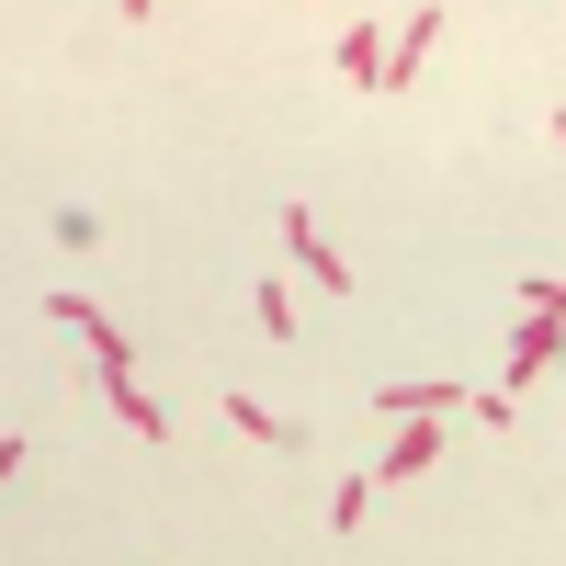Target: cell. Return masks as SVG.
I'll return each instance as SVG.
<instances>
[{"instance_id":"9c48e42d","label":"cell","mask_w":566,"mask_h":566,"mask_svg":"<svg viewBox=\"0 0 566 566\" xmlns=\"http://www.w3.org/2000/svg\"><path fill=\"white\" fill-rule=\"evenodd\" d=\"M363 522H374V476H352L340 499H328V533H363Z\"/></svg>"},{"instance_id":"30bf717a","label":"cell","mask_w":566,"mask_h":566,"mask_svg":"<svg viewBox=\"0 0 566 566\" xmlns=\"http://www.w3.org/2000/svg\"><path fill=\"white\" fill-rule=\"evenodd\" d=\"M522 306H533V317H566V283H555V272H522Z\"/></svg>"},{"instance_id":"7a4b0ae2","label":"cell","mask_w":566,"mask_h":566,"mask_svg":"<svg viewBox=\"0 0 566 566\" xmlns=\"http://www.w3.org/2000/svg\"><path fill=\"white\" fill-rule=\"evenodd\" d=\"M374 408H386L397 431H408V419H442V408H476V386H386Z\"/></svg>"},{"instance_id":"8fae6325","label":"cell","mask_w":566,"mask_h":566,"mask_svg":"<svg viewBox=\"0 0 566 566\" xmlns=\"http://www.w3.org/2000/svg\"><path fill=\"white\" fill-rule=\"evenodd\" d=\"M544 136H555V148H566V103H555V125H544Z\"/></svg>"},{"instance_id":"6da1fadb","label":"cell","mask_w":566,"mask_h":566,"mask_svg":"<svg viewBox=\"0 0 566 566\" xmlns=\"http://www.w3.org/2000/svg\"><path fill=\"white\" fill-rule=\"evenodd\" d=\"M283 250H295V261H306V283H328V295H340V283H352V261H340V250H328L317 227H306V205L283 216Z\"/></svg>"},{"instance_id":"8992f818","label":"cell","mask_w":566,"mask_h":566,"mask_svg":"<svg viewBox=\"0 0 566 566\" xmlns=\"http://www.w3.org/2000/svg\"><path fill=\"white\" fill-rule=\"evenodd\" d=\"M431 34H442V12H408V23H397V57H386V91H408V80H419V57H431Z\"/></svg>"},{"instance_id":"5b68a950","label":"cell","mask_w":566,"mask_h":566,"mask_svg":"<svg viewBox=\"0 0 566 566\" xmlns=\"http://www.w3.org/2000/svg\"><path fill=\"white\" fill-rule=\"evenodd\" d=\"M555 352H566V317H522V340H510V386H533Z\"/></svg>"},{"instance_id":"52a82bcc","label":"cell","mask_w":566,"mask_h":566,"mask_svg":"<svg viewBox=\"0 0 566 566\" xmlns=\"http://www.w3.org/2000/svg\"><path fill=\"white\" fill-rule=\"evenodd\" d=\"M227 419H239L250 442H272V453H306V431H295V419H272L261 397H227Z\"/></svg>"},{"instance_id":"ba28073f","label":"cell","mask_w":566,"mask_h":566,"mask_svg":"<svg viewBox=\"0 0 566 566\" xmlns=\"http://www.w3.org/2000/svg\"><path fill=\"white\" fill-rule=\"evenodd\" d=\"M103 408L125 419V431H136V442H170V419H159V397H136V386H103Z\"/></svg>"},{"instance_id":"277c9868","label":"cell","mask_w":566,"mask_h":566,"mask_svg":"<svg viewBox=\"0 0 566 566\" xmlns=\"http://www.w3.org/2000/svg\"><path fill=\"white\" fill-rule=\"evenodd\" d=\"M340 80L386 91V23H340Z\"/></svg>"},{"instance_id":"3957f363","label":"cell","mask_w":566,"mask_h":566,"mask_svg":"<svg viewBox=\"0 0 566 566\" xmlns=\"http://www.w3.org/2000/svg\"><path fill=\"white\" fill-rule=\"evenodd\" d=\"M419 464H442V419H408V431H397V453L374 464V488H397V476H419Z\"/></svg>"}]
</instances>
